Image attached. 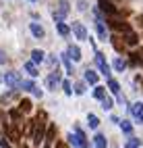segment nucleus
Instances as JSON below:
<instances>
[{
    "instance_id": "f704fd0d",
    "label": "nucleus",
    "mask_w": 143,
    "mask_h": 148,
    "mask_svg": "<svg viewBox=\"0 0 143 148\" xmlns=\"http://www.w3.org/2000/svg\"><path fill=\"white\" fill-rule=\"evenodd\" d=\"M141 54H131V65H141Z\"/></svg>"
},
{
    "instance_id": "dca6fc26",
    "label": "nucleus",
    "mask_w": 143,
    "mask_h": 148,
    "mask_svg": "<svg viewBox=\"0 0 143 148\" xmlns=\"http://www.w3.org/2000/svg\"><path fill=\"white\" fill-rule=\"evenodd\" d=\"M108 90L114 94V96H118L120 94V84L116 79H112V77H108Z\"/></svg>"
},
{
    "instance_id": "0eeeda50",
    "label": "nucleus",
    "mask_w": 143,
    "mask_h": 148,
    "mask_svg": "<svg viewBox=\"0 0 143 148\" xmlns=\"http://www.w3.org/2000/svg\"><path fill=\"white\" fill-rule=\"evenodd\" d=\"M66 15H69V4H66V0H60L58 2V11H54V19L56 21H62Z\"/></svg>"
},
{
    "instance_id": "72a5a7b5",
    "label": "nucleus",
    "mask_w": 143,
    "mask_h": 148,
    "mask_svg": "<svg viewBox=\"0 0 143 148\" xmlns=\"http://www.w3.org/2000/svg\"><path fill=\"white\" fill-rule=\"evenodd\" d=\"M73 92H77L79 96H81V94H85V84H83V82H79L77 86H75V90H73Z\"/></svg>"
},
{
    "instance_id": "58836bf2",
    "label": "nucleus",
    "mask_w": 143,
    "mask_h": 148,
    "mask_svg": "<svg viewBox=\"0 0 143 148\" xmlns=\"http://www.w3.org/2000/svg\"><path fill=\"white\" fill-rule=\"evenodd\" d=\"M6 140H8V138H6ZM6 140H0V146H2V148H11V146H8V142Z\"/></svg>"
},
{
    "instance_id": "b1692460",
    "label": "nucleus",
    "mask_w": 143,
    "mask_h": 148,
    "mask_svg": "<svg viewBox=\"0 0 143 148\" xmlns=\"http://www.w3.org/2000/svg\"><path fill=\"white\" fill-rule=\"evenodd\" d=\"M31 61L37 65V63H42L44 61V52L42 50H37V48H35V50H31Z\"/></svg>"
},
{
    "instance_id": "ea45409f",
    "label": "nucleus",
    "mask_w": 143,
    "mask_h": 148,
    "mask_svg": "<svg viewBox=\"0 0 143 148\" xmlns=\"http://www.w3.org/2000/svg\"><path fill=\"white\" fill-rule=\"evenodd\" d=\"M56 148H66V146H64V142H58V144H56Z\"/></svg>"
},
{
    "instance_id": "7c9ffc66",
    "label": "nucleus",
    "mask_w": 143,
    "mask_h": 148,
    "mask_svg": "<svg viewBox=\"0 0 143 148\" xmlns=\"http://www.w3.org/2000/svg\"><path fill=\"white\" fill-rule=\"evenodd\" d=\"M60 86H62V90H64V94H71V92H73V86H71V82H66V79H62V82H60Z\"/></svg>"
},
{
    "instance_id": "4c0bfd02",
    "label": "nucleus",
    "mask_w": 143,
    "mask_h": 148,
    "mask_svg": "<svg viewBox=\"0 0 143 148\" xmlns=\"http://www.w3.org/2000/svg\"><path fill=\"white\" fill-rule=\"evenodd\" d=\"M48 65H50V67H56V58L50 56V58H48Z\"/></svg>"
},
{
    "instance_id": "c85d7f7f",
    "label": "nucleus",
    "mask_w": 143,
    "mask_h": 148,
    "mask_svg": "<svg viewBox=\"0 0 143 148\" xmlns=\"http://www.w3.org/2000/svg\"><path fill=\"white\" fill-rule=\"evenodd\" d=\"M118 125H120V130L125 132V134H133V125H131V121H120Z\"/></svg>"
},
{
    "instance_id": "c756f323",
    "label": "nucleus",
    "mask_w": 143,
    "mask_h": 148,
    "mask_svg": "<svg viewBox=\"0 0 143 148\" xmlns=\"http://www.w3.org/2000/svg\"><path fill=\"white\" fill-rule=\"evenodd\" d=\"M125 67H127V63L122 61V58H114V69H116V71H125Z\"/></svg>"
},
{
    "instance_id": "39448f33",
    "label": "nucleus",
    "mask_w": 143,
    "mask_h": 148,
    "mask_svg": "<svg viewBox=\"0 0 143 148\" xmlns=\"http://www.w3.org/2000/svg\"><path fill=\"white\" fill-rule=\"evenodd\" d=\"M4 130H6V134H8V140L17 144L19 138H21V132H19L17 127H13V123H8V121H4Z\"/></svg>"
},
{
    "instance_id": "9b49d317",
    "label": "nucleus",
    "mask_w": 143,
    "mask_h": 148,
    "mask_svg": "<svg viewBox=\"0 0 143 148\" xmlns=\"http://www.w3.org/2000/svg\"><path fill=\"white\" fill-rule=\"evenodd\" d=\"M21 90H27V92H31L33 96L42 98V90H40V88H37L33 82H23V84H21Z\"/></svg>"
},
{
    "instance_id": "a19ab883",
    "label": "nucleus",
    "mask_w": 143,
    "mask_h": 148,
    "mask_svg": "<svg viewBox=\"0 0 143 148\" xmlns=\"http://www.w3.org/2000/svg\"><path fill=\"white\" fill-rule=\"evenodd\" d=\"M0 82H4V75H0Z\"/></svg>"
},
{
    "instance_id": "4468645a",
    "label": "nucleus",
    "mask_w": 143,
    "mask_h": 148,
    "mask_svg": "<svg viewBox=\"0 0 143 148\" xmlns=\"http://www.w3.org/2000/svg\"><path fill=\"white\" fill-rule=\"evenodd\" d=\"M75 138H77V148H87V142H85V134L83 130H75Z\"/></svg>"
},
{
    "instance_id": "a878e982",
    "label": "nucleus",
    "mask_w": 143,
    "mask_h": 148,
    "mask_svg": "<svg viewBox=\"0 0 143 148\" xmlns=\"http://www.w3.org/2000/svg\"><path fill=\"white\" fill-rule=\"evenodd\" d=\"M25 71L29 73L31 77H35V75H37V67H35V63H33V61H29V63H25Z\"/></svg>"
},
{
    "instance_id": "79ce46f5",
    "label": "nucleus",
    "mask_w": 143,
    "mask_h": 148,
    "mask_svg": "<svg viewBox=\"0 0 143 148\" xmlns=\"http://www.w3.org/2000/svg\"><path fill=\"white\" fill-rule=\"evenodd\" d=\"M141 56H143V48H141Z\"/></svg>"
},
{
    "instance_id": "7ed1b4c3",
    "label": "nucleus",
    "mask_w": 143,
    "mask_h": 148,
    "mask_svg": "<svg viewBox=\"0 0 143 148\" xmlns=\"http://www.w3.org/2000/svg\"><path fill=\"white\" fill-rule=\"evenodd\" d=\"M4 82H6V86L11 88V90H21V84H23V79H21L19 73H6Z\"/></svg>"
},
{
    "instance_id": "1a4fd4ad",
    "label": "nucleus",
    "mask_w": 143,
    "mask_h": 148,
    "mask_svg": "<svg viewBox=\"0 0 143 148\" xmlns=\"http://www.w3.org/2000/svg\"><path fill=\"white\" fill-rule=\"evenodd\" d=\"M98 6L102 8V13H106V15H116V6H114L110 0H98Z\"/></svg>"
},
{
    "instance_id": "aec40b11",
    "label": "nucleus",
    "mask_w": 143,
    "mask_h": 148,
    "mask_svg": "<svg viewBox=\"0 0 143 148\" xmlns=\"http://www.w3.org/2000/svg\"><path fill=\"white\" fill-rule=\"evenodd\" d=\"M29 27H31V34H33L35 38H44V27H42L40 23H31Z\"/></svg>"
},
{
    "instance_id": "20e7f679",
    "label": "nucleus",
    "mask_w": 143,
    "mask_h": 148,
    "mask_svg": "<svg viewBox=\"0 0 143 148\" xmlns=\"http://www.w3.org/2000/svg\"><path fill=\"white\" fill-rule=\"evenodd\" d=\"M95 65H98V69H100V73H102V75L110 77V67H108V63H106V58H104L102 52L95 54Z\"/></svg>"
},
{
    "instance_id": "9d476101",
    "label": "nucleus",
    "mask_w": 143,
    "mask_h": 148,
    "mask_svg": "<svg viewBox=\"0 0 143 148\" xmlns=\"http://www.w3.org/2000/svg\"><path fill=\"white\" fill-rule=\"evenodd\" d=\"M66 54L71 56V61H81L83 54H81V48L75 46V44H69V48H66Z\"/></svg>"
},
{
    "instance_id": "6e6552de",
    "label": "nucleus",
    "mask_w": 143,
    "mask_h": 148,
    "mask_svg": "<svg viewBox=\"0 0 143 148\" xmlns=\"http://www.w3.org/2000/svg\"><path fill=\"white\" fill-rule=\"evenodd\" d=\"M131 115H133V119L143 123V102H135L131 106Z\"/></svg>"
},
{
    "instance_id": "473e14b6",
    "label": "nucleus",
    "mask_w": 143,
    "mask_h": 148,
    "mask_svg": "<svg viewBox=\"0 0 143 148\" xmlns=\"http://www.w3.org/2000/svg\"><path fill=\"white\" fill-rule=\"evenodd\" d=\"M127 148H139V140H137V138H129Z\"/></svg>"
},
{
    "instance_id": "412c9836",
    "label": "nucleus",
    "mask_w": 143,
    "mask_h": 148,
    "mask_svg": "<svg viewBox=\"0 0 143 148\" xmlns=\"http://www.w3.org/2000/svg\"><path fill=\"white\" fill-rule=\"evenodd\" d=\"M85 79H87V84L95 86V84H98V73H95V71H91V69H89V71H85Z\"/></svg>"
},
{
    "instance_id": "f8f14e48",
    "label": "nucleus",
    "mask_w": 143,
    "mask_h": 148,
    "mask_svg": "<svg viewBox=\"0 0 143 148\" xmlns=\"http://www.w3.org/2000/svg\"><path fill=\"white\" fill-rule=\"evenodd\" d=\"M73 34L77 36V40H87V29H85V25H81V23H75L73 25Z\"/></svg>"
},
{
    "instance_id": "5701e85b",
    "label": "nucleus",
    "mask_w": 143,
    "mask_h": 148,
    "mask_svg": "<svg viewBox=\"0 0 143 148\" xmlns=\"http://www.w3.org/2000/svg\"><path fill=\"white\" fill-rule=\"evenodd\" d=\"M19 111H21L23 115H29V113H31V102H29V100H21V104H19Z\"/></svg>"
},
{
    "instance_id": "e433bc0d",
    "label": "nucleus",
    "mask_w": 143,
    "mask_h": 148,
    "mask_svg": "<svg viewBox=\"0 0 143 148\" xmlns=\"http://www.w3.org/2000/svg\"><path fill=\"white\" fill-rule=\"evenodd\" d=\"M4 63H6V54L0 50V65H4Z\"/></svg>"
},
{
    "instance_id": "4be33fe9",
    "label": "nucleus",
    "mask_w": 143,
    "mask_h": 148,
    "mask_svg": "<svg viewBox=\"0 0 143 148\" xmlns=\"http://www.w3.org/2000/svg\"><path fill=\"white\" fill-rule=\"evenodd\" d=\"M54 136H56V127H54V125H50V130H48V136L44 138V140H46V148L54 142Z\"/></svg>"
},
{
    "instance_id": "cd10ccee",
    "label": "nucleus",
    "mask_w": 143,
    "mask_h": 148,
    "mask_svg": "<svg viewBox=\"0 0 143 148\" xmlns=\"http://www.w3.org/2000/svg\"><path fill=\"white\" fill-rule=\"evenodd\" d=\"M87 121H89V127H93V130L100 125V119H98V117H95L93 113H89V115H87Z\"/></svg>"
},
{
    "instance_id": "393cba45",
    "label": "nucleus",
    "mask_w": 143,
    "mask_h": 148,
    "mask_svg": "<svg viewBox=\"0 0 143 148\" xmlns=\"http://www.w3.org/2000/svg\"><path fill=\"white\" fill-rule=\"evenodd\" d=\"M95 32H98V36L102 38V40H106V27H104V23L98 19V23H95Z\"/></svg>"
},
{
    "instance_id": "f3484780",
    "label": "nucleus",
    "mask_w": 143,
    "mask_h": 148,
    "mask_svg": "<svg viewBox=\"0 0 143 148\" xmlns=\"http://www.w3.org/2000/svg\"><path fill=\"white\" fill-rule=\"evenodd\" d=\"M93 98H95V100H104V98H106V88H102V86L95 84V88H93Z\"/></svg>"
},
{
    "instance_id": "2eb2a0df",
    "label": "nucleus",
    "mask_w": 143,
    "mask_h": 148,
    "mask_svg": "<svg viewBox=\"0 0 143 148\" xmlns=\"http://www.w3.org/2000/svg\"><path fill=\"white\" fill-rule=\"evenodd\" d=\"M112 46H114V50L122 52V50H125V46H127V42H125V38H118V36H114V38H112Z\"/></svg>"
},
{
    "instance_id": "f03ea898",
    "label": "nucleus",
    "mask_w": 143,
    "mask_h": 148,
    "mask_svg": "<svg viewBox=\"0 0 143 148\" xmlns=\"http://www.w3.org/2000/svg\"><path fill=\"white\" fill-rule=\"evenodd\" d=\"M108 25L114 29V32H122V34L131 32V25H129L127 21H122V19H116V17H112V15H110V19H108Z\"/></svg>"
},
{
    "instance_id": "a211bd4d",
    "label": "nucleus",
    "mask_w": 143,
    "mask_h": 148,
    "mask_svg": "<svg viewBox=\"0 0 143 148\" xmlns=\"http://www.w3.org/2000/svg\"><path fill=\"white\" fill-rule=\"evenodd\" d=\"M56 29H58V34H60L62 38H69V34H71V27H69V25H64L62 21L56 23Z\"/></svg>"
},
{
    "instance_id": "c9c22d12",
    "label": "nucleus",
    "mask_w": 143,
    "mask_h": 148,
    "mask_svg": "<svg viewBox=\"0 0 143 148\" xmlns=\"http://www.w3.org/2000/svg\"><path fill=\"white\" fill-rule=\"evenodd\" d=\"M79 8L85 11V8H87V0H79Z\"/></svg>"
},
{
    "instance_id": "423d86ee",
    "label": "nucleus",
    "mask_w": 143,
    "mask_h": 148,
    "mask_svg": "<svg viewBox=\"0 0 143 148\" xmlns=\"http://www.w3.org/2000/svg\"><path fill=\"white\" fill-rule=\"evenodd\" d=\"M60 84V73L58 71H52L50 75H48V79H46V88L48 90H56Z\"/></svg>"
},
{
    "instance_id": "2f4dec72",
    "label": "nucleus",
    "mask_w": 143,
    "mask_h": 148,
    "mask_svg": "<svg viewBox=\"0 0 143 148\" xmlns=\"http://www.w3.org/2000/svg\"><path fill=\"white\" fill-rule=\"evenodd\" d=\"M102 106L106 108V111H110V108L114 106V100H112V98H104V100H102Z\"/></svg>"
},
{
    "instance_id": "f257e3e1",
    "label": "nucleus",
    "mask_w": 143,
    "mask_h": 148,
    "mask_svg": "<svg viewBox=\"0 0 143 148\" xmlns=\"http://www.w3.org/2000/svg\"><path fill=\"white\" fill-rule=\"evenodd\" d=\"M46 113L44 111H40L37 113V117H35V127H33V146H40L42 142H44V130H46Z\"/></svg>"
},
{
    "instance_id": "ddd939ff",
    "label": "nucleus",
    "mask_w": 143,
    "mask_h": 148,
    "mask_svg": "<svg viewBox=\"0 0 143 148\" xmlns=\"http://www.w3.org/2000/svg\"><path fill=\"white\" fill-rule=\"evenodd\" d=\"M93 146H95V148H108L106 136H104V134H95V136H93Z\"/></svg>"
},
{
    "instance_id": "bb28decb",
    "label": "nucleus",
    "mask_w": 143,
    "mask_h": 148,
    "mask_svg": "<svg viewBox=\"0 0 143 148\" xmlns=\"http://www.w3.org/2000/svg\"><path fill=\"white\" fill-rule=\"evenodd\" d=\"M62 63H64V69L69 73H73V63H71V56L69 54H62Z\"/></svg>"
},
{
    "instance_id": "6ab92c4d",
    "label": "nucleus",
    "mask_w": 143,
    "mask_h": 148,
    "mask_svg": "<svg viewBox=\"0 0 143 148\" xmlns=\"http://www.w3.org/2000/svg\"><path fill=\"white\" fill-rule=\"evenodd\" d=\"M125 42H127V46H135V44L139 42V38H137V34L127 32V34H125Z\"/></svg>"
}]
</instances>
